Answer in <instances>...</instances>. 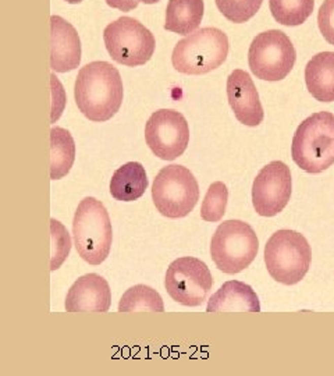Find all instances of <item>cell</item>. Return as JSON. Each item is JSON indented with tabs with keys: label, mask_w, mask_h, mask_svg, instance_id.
<instances>
[{
	"label": "cell",
	"mask_w": 334,
	"mask_h": 376,
	"mask_svg": "<svg viewBox=\"0 0 334 376\" xmlns=\"http://www.w3.org/2000/svg\"><path fill=\"white\" fill-rule=\"evenodd\" d=\"M74 96L86 119L108 121L123 104L124 88L119 70L109 61H91L78 71Z\"/></svg>",
	"instance_id": "obj_1"
},
{
	"label": "cell",
	"mask_w": 334,
	"mask_h": 376,
	"mask_svg": "<svg viewBox=\"0 0 334 376\" xmlns=\"http://www.w3.org/2000/svg\"><path fill=\"white\" fill-rule=\"evenodd\" d=\"M292 160L307 173L318 175L334 163V115L318 112L298 125L291 145Z\"/></svg>",
	"instance_id": "obj_2"
},
{
	"label": "cell",
	"mask_w": 334,
	"mask_h": 376,
	"mask_svg": "<svg viewBox=\"0 0 334 376\" xmlns=\"http://www.w3.org/2000/svg\"><path fill=\"white\" fill-rule=\"evenodd\" d=\"M73 237L78 255L89 265H101L112 250L113 229L106 208L93 196L84 198L73 219Z\"/></svg>",
	"instance_id": "obj_3"
},
{
	"label": "cell",
	"mask_w": 334,
	"mask_h": 376,
	"mask_svg": "<svg viewBox=\"0 0 334 376\" xmlns=\"http://www.w3.org/2000/svg\"><path fill=\"white\" fill-rule=\"evenodd\" d=\"M228 55V38L219 28L196 29L178 41L172 55L173 67L183 74L199 76L220 67Z\"/></svg>",
	"instance_id": "obj_4"
},
{
	"label": "cell",
	"mask_w": 334,
	"mask_h": 376,
	"mask_svg": "<svg viewBox=\"0 0 334 376\" xmlns=\"http://www.w3.org/2000/svg\"><path fill=\"white\" fill-rule=\"evenodd\" d=\"M312 251L308 240L294 230H279L264 246V263L276 282L292 286L301 282L311 266Z\"/></svg>",
	"instance_id": "obj_5"
},
{
	"label": "cell",
	"mask_w": 334,
	"mask_h": 376,
	"mask_svg": "<svg viewBox=\"0 0 334 376\" xmlns=\"http://www.w3.org/2000/svg\"><path fill=\"white\" fill-rule=\"evenodd\" d=\"M255 230L243 220L230 219L219 224L210 241V256L223 273L243 272L258 255Z\"/></svg>",
	"instance_id": "obj_6"
},
{
	"label": "cell",
	"mask_w": 334,
	"mask_h": 376,
	"mask_svg": "<svg viewBox=\"0 0 334 376\" xmlns=\"http://www.w3.org/2000/svg\"><path fill=\"white\" fill-rule=\"evenodd\" d=\"M152 199L163 216L185 218L199 201V184L189 169L181 164H169L153 181Z\"/></svg>",
	"instance_id": "obj_7"
},
{
	"label": "cell",
	"mask_w": 334,
	"mask_h": 376,
	"mask_svg": "<svg viewBox=\"0 0 334 376\" xmlns=\"http://www.w3.org/2000/svg\"><path fill=\"white\" fill-rule=\"evenodd\" d=\"M109 55L120 64L137 67L151 60L155 52V37L132 17L124 16L110 22L103 31Z\"/></svg>",
	"instance_id": "obj_8"
},
{
	"label": "cell",
	"mask_w": 334,
	"mask_h": 376,
	"mask_svg": "<svg viewBox=\"0 0 334 376\" xmlns=\"http://www.w3.org/2000/svg\"><path fill=\"white\" fill-rule=\"evenodd\" d=\"M296 52L286 33L269 29L258 33L248 50L249 69L264 81L284 80L295 64Z\"/></svg>",
	"instance_id": "obj_9"
},
{
	"label": "cell",
	"mask_w": 334,
	"mask_h": 376,
	"mask_svg": "<svg viewBox=\"0 0 334 376\" xmlns=\"http://www.w3.org/2000/svg\"><path fill=\"white\" fill-rule=\"evenodd\" d=\"M213 286L209 267L194 256H183L167 267L164 287L173 300L185 306H199Z\"/></svg>",
	"instance_id": "obj_10"
},
{
	"label": "cell",
	"mask_w": 334,
	"mask_h": 376,
	"mask_svg": "<svg viewBox=\"0 0 334 376\" xmlns=\"http://www.w3.org/2000/svg\"><path fill=\"white\" fill-rule=\"evenodd\" d=\"M145 141L157 158L174 160L188 147V123L177 110H156L146 121Z\"/></svg>",
	"instance_id": "obj_11"
},
{
	"label": "cell",
	"mask_w": 334,
	"mask_h": 376,
	"mask_svg": "<svg viewBox=\"0 0 334 376\" xmlns=\"http://www.w3.org/2000/svg\"><path fill=\"white\" fill-rule=\"evenodd\" d=\"M290 167L281 160L268 163L256 175L252 186V203L259 216L272 218L280 213L291 198Z\"/></svg>",
	"instance_id": "obj_12"
},
{
	"label": "cell",
	"mask_w": 334,
	"mask_h": 376,
	"mask_svg": "<svg viewBox=\"0 0 334 376\" xmlns=\"http://www.w3.org/2000/svg\"><path fill=\"white\" fill-rule=\"evenodd\" d=\"M227 98L237 120L248 127L263 121L264 112L258 89L247 71L234 70L227 78Z\"/></svg>",
	"instance_id": "obj_13"
},
{
	"label": "cell",
	"mask_w": 334,
	"mask_h": 376,
	"mask_svg": "<svg viewBox=\"0 0 334 376\" xmlns=\"http://www.w3.org/2000/svg\"><path fill=\"white\" fill-rule=\"evenodd\" d=\"M110 304L112 291L106 279L88 273L71 286L64 306L67 312H108Z\"/></svg>",
	"instance_id": "obj_14"
},
{
	"label": "cell",
	"mask_w": 334,
	"mask_h": 376,
	"mask_svg": "<svg viewBox=\"0 0 334 376\" xmlns=\"http://www.w3.org/2000/svg\"><path fill=\"white\" fill-rule=\"evenodd\" d=\"M81 61V41L77 29L63 17H50V69L56 73L76 70Z\"/></svg>",
	"instance_id": "obj_15"
},
{
	"label": "cell",
	"mask_w": 334,
	"mask_h": 376,
	"mask_svg": "<svg viewBox=\"0 0 334 376\" xmlns=\"http://www.w3.org/2000/svg\"><path fill=\"white\" fill-rule=\"evenodd\" d=\"M260 312V302L249 284L230 280L208 301L206 312Z\"/></svg>",
	"instance_id": "obj_16"
},
{
	"label": "cell",
	"mask_w": 334,
	"mask_h": 376,
	"mask_svg": "<svg viewBox=\"0 0 334 376\" xmlns=\"http://www.w3.org/2000/svg\"><path fill=\"white\" fill-rule=\"evenodd\" d=\"M305 82L319 102H334V52H320L308 61Z\"/></svg>",
	"instance_id": "obj_17"
},
{
	"label": "cell",
	"mask_w": 334,
	"mask_h": 376,
	"mask_svg": "<svg viewBox=\"0 0 334 376\" xmlns=\"http://www.w3.org/2000/svg\"><path fill=\"white\" fill-rule=\"evenodd\" d=\"M148 184L145 167L138 162H128L119 167L112 176L110 194L116 201H137L145 194Z\"/></svg>",
	"instance_id": "obj_18"
},
{
	"label": "cell",
	"mask_w": 334,
	"mask_h": 376,
	"mask_svg": "<svg viewBox=\"0 0 334 376\" xmlns=\"http://www.w3.org/2000/svg\"><path fill=\"white\" fill-rule=\"evenodd\" d=\"M204 9V0H169L164 28L180 35H189L201 25Z\"/></svg>",
	"instance_id": "obj_19"
},
{
	"label": "cell",
	"mask_w": 334,
	"mask_h": 376,
	"mask_svg": "<svg viewBox=\"0 0 334 376\" xmlns=\"http://www.w3.org/2000/svg\"><path fill=\"white\" fill-rule=\"evenodd\" d=\"M76 160V142L70 131L61 127L50 130V179L60 180L73 167Z\"/></svg>",
	"instance_id": "obj_20"
},
{
	"label": "cell",
	"mask_w": 334,
	"mask_h": 376,
	"mask_svg": "<svg viewBox=\"0 0 334 376\" xmlns=\"http://www.w3.org/2000/svg\"><path fill=\"white\" fill-rule=\"evenodd\" d=\"M164 312L160 294L145 284H137L125 291L119 302V312Z\"/></svg>",
	"instance_id": "obj_21"
},
{
	"label": "cell",
	"mask_w": 334,
	"mask_h": 376,
	"mask_svg": "<svg viewBox=\"0 0 334 376\" xmlns=\"http://www.w3.org/2000/svg\"><path fill=\"white\" fill-rule=\"evenodd\" d=\"M269 6L276 21L287 27H295L312 14L315 0H269Z\"/></svg>",
	"instance_id": "obj_22"
},
{
	"label": "cell",
	"mask_w": 334,
	"mask_h": 376,
	"mask_svg": "<svg viewBox=\"0 0 334 376\" xmlns=\"http://www.w3.org/2000/svg\"><path fill=\"white\" fill-rule=\"evenodd\" d=\"M228 190L224 183L215 181L208 188L205 198L201 207V218L205 222H220L226 213Z\"/></svg>",
	"instance_id": "obj_23"
},
{
	"label": "cell",
	"mask_w": 334,
	"mask_h": 376,
	"mask_svg": "<svg viewBox=\"0 0 334 376\" xmlns=\"http://www.w3.org/2000/svg\"><path fill=\"white\" fill-rule=\"evenodd\" d=\"M50 237H52V254H50V270H57L67 259L71 250L69 231L56 219H50Z\"/></svg>",
	"instance_id": "obj_24"
},
{
	"label": "cell",
	"mask_w": 334,
	"mask_h": 376,
	"mask_svg": "<svg viewBox=\"0 0 334 376\" xmlns=\"http://www.w3.org/2000/svg\"><path fill=\"white\" fill-rule=\"evenodd\" d=\"M217 9L227 20L232 22L248 21L262 6L263 0H215Z\"/></svg>",
	"instance_id": "obj_25"
},
{
	"label": "cell",
	"mask_w": 334,
	"mask_h": 376,
	"mask_svg": "<svg viewBox=\"0 0 334 376\" xmlns=\"http://www.w3.org/2000/svg\"><path fill=\"white\" fill-rule=\"evenodd\" d=\"M318 25L323 38L334 46V0H324L318 13Z\"/></svg>",
	"instance_id": "obj_26"
},
{
	"label": "cell",
	"mask_w": 334,
	"mask_h": 376,
	"mask_svg": "<svg viewBox=\"0 0 334 376\" xmlns=\"http://www.w3.org/2000/svg\"><path fill=\"white\" fill-rule=\"evenodd\" d=\"M106 3L110 7H113V9H119L121 11H129L135 9L140 2L138 0H106Z\"/></svg>",
	"instance_id": "obj_27"
},
{
	"label": "cell",
	"mask_w": 334,
	"mask_h": 376,
	"mask_svg": "<svg viewBox=\"0 0 334 376\" xmlns=\"http://www.w3.org/2000/svg\"><path fill=\"white\" fill-rule=\"evenodd\" d=\"M138 2H142L145 5H153V3H157L159 0H138Z\"/></svg>",
	"instance_id": "obj_28"
},
{
	"label": "cell",
	"mask_w": 334,
	"mask_h": 376,
	"mask_svg": "<svg viewBox=\"0 0 334 376\" xmlns=\"http://www.w3.org/2000/svg\"><path fill=\"white\" fill-rule=\"evenodd\" d=\"M67 3H71V5H76V3H81L82 0H65Z\"/></svg>",
	"instance_id": "obj_29"
}]
</instances>
